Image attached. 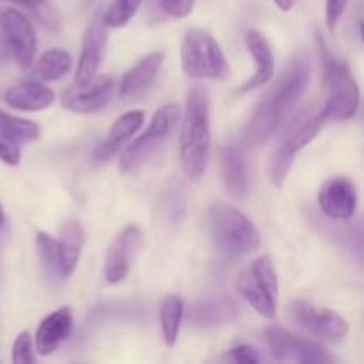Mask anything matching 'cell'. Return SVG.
I'll use <instances>...</instances> for the list:
<instances>
[{
  "instance_id": "obj_1",
  "label": "cell",
  "mask_w": 364,
  "mask_h": 364,
  "mask_svg": "<svg viewBox=\"0 0 364 364\" xmlns=\"http://www.w3.org/2000/svg\"><path fill=\"white\" fill-rule=\"evenodd\" d=\"M309 77H311V64L308 55L297 53L284 68L281 77L274 82L272 87L256 103L242 137L247 148L262 146L276 134L281 123L287 119L288 114L295 109L299 100L304 95Z\"/></svg>"
},
{
  "instance_id": "obj_2",
  "label": "cell",
  "mask_w": 364,
  "mask_h": 364,
  "mask_svg": "<svg viewBox=\"0 0 364 364\" xmlns=\"http://www.w3.org/2000/svg\"><path fill=\"white\" fill-rule=\"evenodd\" d=\"M210 155V102L203 85H194L187 95L180 132V159L191 180H201Z\"/></svg>"
},
{
  "instance_id": "obj_3",
  "label": "cell",
  "mask_w": 364,
  "mask_h": 364,
  "mask_svg": "<svg viewBox=\"0 0 364 364\" xmlns=\"http://www.w3.org/2000/svg\"><path fill=\"white\" fill-rule=\"evenodd\" d=\"M208 230L212 242L223 255L245 256L262 245V237L252 220L224 203H215L210 208Z\"/></svg>"
},
{
  "instance_id": "obj_4",
  "label": "cell",
  "mask_w": 364,
  "mask_h": 364,
  "mask_svg": "<svg viewBox=\"0 0 364 364\" xmlns=\"http://www.w3.org/2000/svg\"><path fill=\"white\" fill-rule=\"evenodd\" d=\"M323 124H326V117H323L322 109H315V107L302 110L291 121L269 160V178L272 185L283 187L299 151L320 134Z\"/></svg>"
},
{
  "instance_id": "obj_5",
  "label": "cell",
  "mask_w": 364,
  "mask_h": 364,
  "mask_svg": "<svg viewBox=\"0 0 364 364\" xmlns=\"http://www.w3.org/2000/svg\"><path fill=\"white\" fill-rule=\"evenodd\" d=\"M181 68L185 75L201 80H228L231 64L210 32L191 28L181 43Z\"/></svg>"
},
{
  "instance_id": "obj_6",
  "label": "cell",
  "mask_w": 364,
  "mask_h": 364,
  "mask_svg": "<svg viewBox=\"0 0 364 364\" xmlns=\"http://www.w3.org/2000/svg\"><path fill=\"white\" fill-rule=\"evenodd\" d=\"M323 55L327 98L322 107L326 121H348L359 109V87L352 77L347 63L327 52L322 39H318Z\"/></svg>"
},
{
  "instance_id": "obj_7",
  "label": "cell",
  "mask_w": 364,
  "mask_h": 364,
  "mask_svg": "<svg viewBox=\"0 0 364 364\" xmlns=\"http://www.w3.org/2000/svg\"><path fill=\"white\" fill-rule=\"evenodd\" d=\"M237 291L263 318H276L279 283L269 255L259 256L237 277Z\"/></svg>"
},
{
  "instance_id": "obj_8",
  "label": "cell",
  "mask_w": 364,
  "mask_h": 364,
  "mask_svg": "<svg viewBox=\"0 0 364 364\" xmlns=\"http://www.w3.org/2000/svg\"><path fill=\"white\" fill-rule=\"evenodd\" d=\"M178 123H180V107L176 103H167V105L160 107L155 116H153L149 127L141 134V137L135 139L121 153V173L130 174L137 171L169 139V135L173 134Z\"/></svg>"
},
{
  "instance_id": "obj_9",
  "label": "cell",
  "mask_w": 364,
  "mask_h": 364,
  "mask_svg": "<svg viewBox=\"0 0 364 364\" xmlns=\"http://www.w3.org/2000/svg\"><path fill=\"white\" fill-rule=\"evenodd\" d=\"M0 39L18 66H32L38 39H36L34 25L21 11L13 7H0Z\"/></svg>"
},
{
  "instance_id": "obj_10",
  "label": "cell",
  "mask_w": 364,
  "mask_h": 364,
  "mask_svg": "<svg viewBox=\"0 0 364 364\" xmlns=\"http://www.w3.org/2000/svg\"><path fill=\"white\" fill-rule=\"evenodd\" d=\"M270 352L277 361L301 364H326L334 363L336 358L316 341L291 334L281 327H270L265 333Z\"/></svg>"
},
{
  "instance_id": "obj_11",
  "label": "cell",
  "mask_w": 364,
  "mask_h": 364,
  "mask_svg": "<svg viewBox=\"0 0 364 364\" xmlns=\"http://www.w3.org/2000/svg\"><path fill=\"white\" fill-rule=\"evenodd\" d=\"M288 315L306 331L333 343L343 341L348 334V323L345 322L343 316H340L333 309L318 308L304 299L291 301L288 306Z\"/></svg>"
},
{
  "instance_id": "obj_12",
  "label": "cell",
  "mask_w": 364,
  "mask_h": 364,
  "mask_svg": "<svg viewBox=\"0 0 364 364\" xmlns=\"http://www.w3.org/2000/svg\"><path fill=\"white\" fill-rule=\"evenodd\" d=\"M142 242H144V235L141 228L135 224L127 226L114 238L103 259V277L107 283L117 284L127 279L132 263L142 249Z\"/></svg>"
},
{
  "instance_id": "obj_13",
  "label": "cell",
  "mask_w": 364,
  "mask_h": 364,
  "mask_svg": "<svg viewBox=\"0 0 364 364\" xmlns=\"http://www.w3.org/2000/svg\"><path fill=\"white\" fill-rule=\"evenodd\" d=\"M107 38H109V27L103 20V9H98L92 14L84 32L80 59L75 71V84H85L96 77L107 48Z\"/></svg>"
},
{
  "instance_id": "obj_14",
  "label": "cell",
  "mask_w": 364,
  "mask_h": 364,
  "mask_svg": "<svg viewBox=\"0 0 364 364\" xmlns=\"http://www.w3.org/2000/svg\"><path fill=\"white\" fill-rule=\"evenodd\" d=\"M114 91V78L102 75L85 84H75L64 91L60 103L66 110L75 114H92L102 110L110 102Z\"/></svg>"
},
{
  "instance_id": "obj_15",
  "label": "cell",
  "mask_w": 364,
  "mask_h": 364,
  "mask_svg": "<svg viewBox=\"0 0 364 364\" xmlns=\"http://www.w3.org/2000/svg\"><path fill=\"white\" fill-rule=\"evenodd\" d=\"M318 205L327 217L334 220L352 219L358 208V191L345 176L327 180L318 191Z\"/></svg>"
},
{
  "instance_id": "obj_16",
  "label": "cell",
  "mask_w": 364,
  "mask_h": 364,
  "mask_svg": "<svg viewBox=\"0 0 364 364\" xmlns=\"http://www.w3.org/2000/svg\"><path fill=\"white\" fill-rule=\"evenodd\" d=\"M245 46H247L249 53L255 59L256 71L247 82L238 87V95H245V92H252L256 89L263 87L269 84L276 73V60H274V52L270 43L267 41L265 36L258 31H249L245 34Z\"/></svg>"
},
{
  "instance_id": "obj_17",
  "label": "cell",
  "mask_w": 364,
  "mask_h": 364,
  "mask_svg": "<svg viewBox=\"0 0 364 364\" xmlns=\"http://www.w3.org/2000/svg\"><path fill=\"white\" fill-rule=\"evenodd\" d=\"M237 306L228 297H208L192 302L187 309V320L196 329H213L233 322Z\"/></svg>"
},
{
  "instance_id": "obj_18",
  "label": "cell",
  "mask_w": 364,
  "mask_h": 364,
  "mask_svg": "<svg viewBox=\"0 0 364 364\" xmlns=\"http://www.w3.org/2000/svg\"><path fill=\"white\" fill-rule=\"evenodd\" d=\"M146 114L142 110H130V112L123 114V116L117 117L114 121L112 128H110L109 135H107L105 141L100 142L98 146L92 151V160L96 164H105L107 160L112 159L114 155L121 151L124 142L130 141V137H134L137 134L139 128L144 123Z\"/></svg>"
},
{
  "instance_id": "obj_19",
  "label": "cell",
  "mask_w": 364,
  "mask_h": 364,
  "mask_svg": "<svg viewBox=\"0 0 364 364\" xmlns=\"http://www.w3.org/2000/svg\"><path fill=\"white\" fill-rule=\"evenodd\" d=\"M73 331V313L70 308H59L50 313L36 331V350L41 355H50L70 338Z\"/></svg>"
},
{
  "instance_id": "obj_20",
  "label": "cell",
  "mask_w": 364,
  "mask_h": 364,
  "mask_svg": "<svg viewBox=\"0 0 364 364\" xmlns=\"http://www.w3.org/2000/svg\"><path fill=\"white\" fill-rule=\"evenodd\" d=\"M2 98L13 109L23 110V112H38V110L48 109L55 100V95L43 82L27 80L4 91Z\"/></svg>"
},
{
  "instance_id": "obj_21",
  "label": "cell",
  "mask_w": 364,
  "mask_h": 364,
  "mask_svg": "<svg viewBox=\"0 0 364 364\" xmlns=\"http://www.w3.org/2000/svg\"><path fill=\"white\" fill-rule=\"evenodd\" d=\"M220 173L228 194L235 199H244L249 191L247 164L237 148L226 146L220 151Z\"/></svg>"
},
{
  "instance_id": "obj_22",
  "label": "cell",
  "mask_w": 364,
  "mask_h": 364,
  "mask_svg": "<svg viewBox=\"0 0 364 364\" xmlns=\"http://www.w3.org/2000/svg\"><path fill=\"white\" fill-rule=\"evenodd\" d=\"M164 63L162 52H151L142 57L135 66H132L123 75L119 84V98H128L144 91L149 84L156 78Z\"/></svg>"
},
{
  "instance_id": "obj_23",
  "label": "cell",
  "mask_w": 364,
  "mask_h": 364,
  "mask_svg": "<svg viewBox=\"0 0 364 364\" xmlns=\"http://www.w3.org/2000/svg\"><path fill=\"white\" fill-rule=\"evenodd\" d=\"M85 233L84 228L77 220H66L60 228V237L57 240L59 245V259H60V272L64 279L75 272L80 259L82 247H84Z\"/></svg>"
},
{
  "instance_id": "obj_24",
  "label": "cell",
  "mask_w": 364,
  "mask_h": 364,
  "mask_svg": "<svg viewBox=\"0 0 364 364\" xmlns=\"http://www.w3.org/2000/svg\"><path fill=\"white\" fill-rule=\"evenodd\" d=\"M71 68V55L63 48H52L43 53L38 63L32 66L31 80L55 82L63 78Z\"/></svg>"
},
{
  "instance_id": "obj_25",
  "label": "cell",
  "mask_w": 364,
  "mask_h": 364,
  "mask_svg": "<svg viewBox=\"0 0 364 364\" xmlns=\"http://www.w3.org/2000/svg\"><path fill=\"white\" fill-rule=\"evenodd\" d=\"M160 327L167 347H174L180 336L181 322H183L185 306L178 295H167L160 302Z\"/></svg>"
},
{
  "instance_id": "obj_26",
  "label": "cell",
  "mask_w": 364,
  "mask_h": 364,
  "mask_svg": "<svg viewBox=\"0 0 364 364\" xmlns=\"http://www.w3.org/2000/svg\"><path fill=\"white\" fill-rule=\"evenodd\" d=\"M0 134L9 137L16 144H27V142L38 141L41 130L34 121L23 119V117H16L13 114H7L0 109Z\"/></svg>"
},
{
  "instance_id": "obj_27",
  "label": "cell",
  "mask_w": 364,
  "mask_h": 364,
  "mask_svg": "<svg viewBox=\"0 0 364 364\" xmlns=\"http://www.w3.org/2000/svg\"><path fill=\"white\" fill-rule=\"evenodd\" d=\"M36 247H38L39 262H41L43 270L46 277L53 283L64 281L63 272H60V259H59V245L53 237H50L45 231H39L36 235Z\"/></svg>"
},
{
  "instance_id": "obj_28",
  "label": "cell",
  "mask_w": 364,
  "mask_h": 364,
  "mask_svg": "<svg viewBox=\"0 0 364 364\" xmlns=\"http://www.w3.org/2000/svg\"><path fill=\"white\" fill-rule=\"evenodd\" d=\"M160 212H162L164 220L171 224H180L187 213V196H185L183 188L178 187V185L167 188L164 192Z\"/></svg>"
},
{
  "instance_id": "obj_29",
  "label": "cell",
  "mask_w": 364,
  "mask_h": 364,
  "mask_svg": "<svg viewBox=\"0 0 364 364\" xmlns=\"http://www.w3.org/2000/svg\"><path fill=\"white\" fill-rule=\"evenodd\" d=\"M142 0H114L107 11H103V20L109 28L124 27L141 7Z\"/></svg>"
},
{
  "instance_id": "obj_30",
  "label": "cell",
  "mask_w": 364,
  "mask_h": 364,
  "mask_svg": "<svg viewBox=\"0 0 364 364\" xmlns=\"http://www.w3.org/2000/svg\"><path fill=\"white\" fill-rule=\"evenodd\" d=\"M7 2L18 4V6H23V7H27V9H31L46 28H52V31H55V28L59 27V20H57L55 13H53V11L46 6L45 0H7Z\"/></svg>"
},
{
  "instance_id": "obj_31",
  "label": "cell",
  "mask_w": 364,
  "mask_h": 364,
  "mask_svg": "<svg viewBox=\"0 0 364 364\" xmlns=\"http://www.w3.org/2000/svg\"><path fill=\"white\" fill-rule=\"evenodd\" d=\"M13 363L14 364H32L36 363L34 348H32V338L28 331L18 334L13 343Z\"/></svg>"
},
{
  "instance_id": "obj_32",
  "label": "cell",
  "mask_w": 364,
  "mask_h": 364,
  "mask_svg": "<svg viewBox=\"0 0 364 364\" xmlns=\"http://www.w3.org/2000/svg\"><path fill=\"white\" fill-rule=\"evenodd\" d=\"M156 6L173 18H187L194 11L196 0H156Z\"/></svg>"
},
{
  "instance_id": "obj_33",
  "label": "cell",
  "mask_w": 364,
  "mask_h": 364,
  "mask_svg": "<svg viewBox=\"0 0 364 364\" xmlns=\"http://www.w3.org/2000/svg\"><path fill=\"white\" fill-rule=\"evenodd\" d=\"M347 6L348 0H327L326 2V23L331 32L336 31V25L340 23Z\"/></svg>"
},
{
  "instance_id": "obj_34",
  "label": "cell",
  "mask_w": 364,
  "mask_h": 364,
  "mask_svg": "<svg viewBox=\"0 0 364 364\" xmlns=\"http://www.w3.org/2000/svg\"><path fill=\"white\" fill-rule=\"evenodd\" d=\"M0 160L7 166H18L20 162V148L9 137L0 134Z\"/></svg>"
},
{
  "instance_id": "obj_35",
  "label": "cell",
  "mask_w": 364,
  "mask_h": 364,
  "mask_svg": "<svg viewBox=\"0 0 364 364\" xmlns=\"http://www.w3.org/2000/svg\"><path fill=\"white\" fill-rule=\"evenodd\" d=\"M228 358L235 363H240V364H256L259 363V354L258 350H255L252 347L249 345H237L235 348H231Z\"/></svg>"
},
{
  "instance_id": "obj_36",
  "label": "cell",
  "mask_w": 364,
  "mask_h": 364,
  "mask_svg": "<svg viewBox=\"0 0 364 364\" xmlns=\"http://www.w3.org/2000/svg\"><path fill=\"white\" fill-rule=\"evenodd\" d=\"M276 4L277 9H281L283 13H288V11L294 9V6L297 4V0H272Z\"/></svg>"
},
{
  "instance_id": "obj_37",
  "label": "cell",
  "mask_w": 364,
  "mask_h": 364,
  "mask_svg": "<svg viewBox=\"0 0 364 364\" xmlns=\"http://www.w3.org/2000/svg\"><path fill=\"white\" fill-rule=\"evenodd\" d=\"M4 220H6V215H4L2 205H0V226H2V224H4Z\"/></svg>"
},
{
  "instance_id": "obj_38",
  "label": "cell",
  "mask_w": 364,
  "mask_h": 364,
  "mask_svg": "<svg viewBox=\"0 0 364 364\" xmlns=\"http://www.w3.org/2000/svg\"><path fill=\"white\" fill-rule=\"evenodd\" d=\"M87 2H92V0H87Z\"/></svg>"
}]
</instances>
